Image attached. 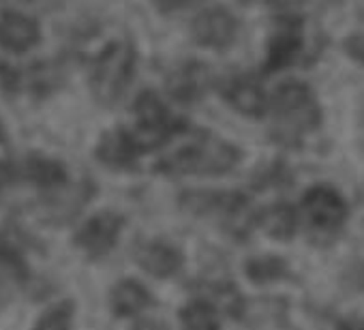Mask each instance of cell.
<instances>
[{
  "label": "cell",
  "mask_w": 364,
  "mask_h": 330,
  "mask_svg": "<svg viewBox=\"0 0 364 330\" xmlns=\"http://www.w3.org/2000/svg\"><path fill=\"white\" fill-rule=\"evenodd\" d=\"M238 161H240V150L236 146L210 133H202L191 144L163 156L154 165V170L173 176H185V174L217 176L230 172Z\"/></svg>",
  "instance_id": "6da1fadb"
},
{
  "label": "cell",
  "mask_w": 364,
  "mask_h": 330,
  "mask_svg": "<svg viewBox=\"0 0 364 330\" xmlns=\"http://www.w3.org/2000/svg\"><path fill=\"white\" fill-rule=\"evenodd\" d=\"M272 116L281 137H300L321 122L319 105L302 82H285L272 97Z\"/></svg>",
  "instance_id": "7a4b0ae2"
},
{
  "label": "cell",
  "mask_w": 364,
  "mask_h": 330,
  "mask_svg": "<svg viewBox=\"0 0 364 330\" xmlns=\"http://www.w3.org/2000/svg\"><path fill=\"white\" fill-rule=\"evenodd\" d=\"M133 112H135V129L127 131V135L137 154L148 152L161 146L171 135L185 131V122L171 118L163 101L152 90H144L135 99Z\"/></svg>",
  "instance_id": "3957f363"
},
{
  "label": "cell",
  "mask_w": 364,
  "mask_h": 330,
  "mask_svg": "<svg viewBox=\"0 0 364 330\" xmlns=\"http://www.w3.org/2000/svg\"><path fill=\"white\" fill-rule=\"evenodd\" d=\"M135 69V52L129 43H112L92 65L90 86L101 103H114L127 90Z\"/></svg>",
  "instance_id": "277c9868"
},
{
  "label": "cell",
  "mask_w": 364,
  "mask_h": 330,
  "mask_svg": "<svg viewBox=\"0 0 364 330\" xmlns=\"http://www.w3.org/2000/svg\"><path fill=\"white\" fill-rule=\"evenodd\" d=\"M300 211H302L304 225L317 238L334 236L347 219V206L343 196L326 185L311 187L302 196Z\"/></svg>",
  "instance_id": "5b68a950"
},
{
  "label": "cell",
  "mask_w": 364,
  "mask_h": 330,
  "mask_svg": "<svg viewBox=\"0 0 364 330\" xmlns=\"http://www.w3.org/2000/svg\"><path fill=\"white\" fill-rule=\"evenodd\" d=\"M124 228V219L118 213L103 211L90 217L75 234V245L90 257H103L107 255Z\"/></svg>",
  "instance_id": "8992f818"
},
{
  "label": "cell",
  "mask_w": 364,
  "mask_h": 330,
  "mask_svg": "<svg viewBox=\"0 0 364 330\" xmlns=\"http://www.w3.org/2000/svg\"><path fill=\"white\" fill-rule=\"evenodd\" d=\"M131 255L135 264L152 277L165 279L182 268V253L163 240H139L133 245Z\"/></svg>",
  "instance_id": "52a82bcc"
},
{
  "label": "cell",
  "mask_w": 364,
  "mask_h": 330,
  "mask_svg": "<svg viewBox=\"0 0 364 330\" xmlns=\"http://www.w3.org/2000/svg\"><path fill=\"white\" fill-rule=\"evenodd\" d=\"M236 33H238L236 18L221 7L206 9L193 22V37L198 39V43L206 48H225L236 39Z\"/></svg>",
  "instance_id": "ba28073f"
},
{
  "label": "cell",
  "mask_w": 364,
  "mask_h": 330,
  "mask_svg": "<svg viewBox=\"0 0 364 330\" xmlns=\"http://www.w3.org/2000/svg\"><path fill=\"white\" fill-rule=\"evenodd\" d=\"M182 206L198 215H223L228 219L238 217L247 208V200L240 193H206V191H193L182 196Z\"/></svg>",
  "instance_id": "9c48e42d"
},
{
  "label": "cell",
  "mask_w": 364,
  "mask_h": 330,
  "mask_svg": "<svg viewBox=\"0 0 364 330\" xmlns=\"http://www.w3.org/2000/svg\"><path fill=\"white\" fill-rule=\"evenodd\" d=\"M39 41V26L35 20L7 11L0 16V46L11 52H26Z\"/></svg>",
  "instance_id": "30bf717a"
},
{
  "label": "cell",
  "mask_w": 364,
  "mask_h": 330,
  "mask_svg": "<svg viewBox=\"0 0 364 330\" xmlns=\"http://www.w3.org/2000/svg\"><path fill=\"white\" fill-rule=\"evenodd\" d=\"M208 84H210V69L198 63H189L185 67H180L176 73H171L167 82L169 92L180 101L198 99L206 90Z\"/></svg>",
  "instance_id": "8fae6325"
},
{
  "label": "cell",
  "mask_w": 364,
  "mask_h": 330,
  "mask_svg": "<svg viewBox=\"0 0 364 330\" xmlns=\"http://www.w3.org/2000/svg\"><path fill=\"white\" fill-rule=\"evenodd\" d=\"M150 302H152L150 292L146 289L144 283H139V281H135V279L118 281V283L112 287V294H109L112 311H114L118 317L137 315V313H139L141 309H146Z\"/></svg>",
  "instance_id": "7c38bea8"
},
{
  "label": "cell",
  "mask_w": 364,
  "mask_h": 330,
  "mask_svg": "<svg viewBox=\"0 0 364 330\" xmlns=\"http://www.w3.org/2000/svg\"><path fill=\"white\" fill-rule=\"evenodd\" d=\"M225 99L247 116H262L268 107V99L262 86L253 78H238L225 88Z\"/></svg>",
  "instance_id": "4fadbf2b"
},
{
  "label": "cell",
  "mask_w": 364,
  "mask_h": 330,
  "mask_svg": "<svg viewBox=\"0 0 364 330\" xmlns=\"http://www.w3.org/2000/svg\"><path fill=\"white\" fill-rule=\"evenodd\" d=\"M257 223L262 225V230L268 236H272L277 240H289L296 234L298 215L289 204H274L259 213Z\"/></svg>",
  "instance_id": "5bb4252c"
},
{
  "label": "cell",
  "mask_w": 364,
  "mask_h": 330,
  "mask_svg": "<svg viewBox=\"0 0 364 330\" xmlns=\"http://www.w3.org/2000/svg\"><path fill=\"white\" fill-rule=\"evenodd\" d=\"M182 330H221L219 311L213 302L198 298L180 309Z\"/></svg>",
  "instance_id": "9a60e30c"
},
{
  "label": "cell",
  "mask_w": 364,
  "mask_h": 330,
  "mask_svg": "<svg viewBox=\"0 0 364 330\" xmlns=\"http://www.w3.org/2000/svg\"><path fill=\"white\" fill-rule=\"evenodd\" d=\"M24 174L31 183L39 187H60L67 183V170L63 168V163L39 156V154H33L26 159Z\"/></svg>",
  "instance_id": "2e32d148"
},
{
  "label": "cell",
  "mask_w": 364,
  "mask_h": 330,
  "mask_svg": "<svg viewBox=\"0 0 364 330\" xmlns=\"http://www.w3.org/2000/svg\"><path fill=\"white\" fill-rule=\"evenodd\" d=\"M135 148L127 135V131H114V133H107L99 148H97V156L107 163V165H116V168H122V165H129L135 156Z\"/></svg>",
  "instance_id": "e0dca14e"
},
{
  "label": "cell",
  "mask_w": 364,
  "mask_h": 330,
  "mask_svg": "<svg viewBox=\"0 0 364 330\" xmlns=\"http://www.w3.org/2000/svg\"><path fill=\"white\" fill-rule=\"evenodd\" d=\"M247 277L253 283H272V281H281L287 277L289 268L287 262L277 257V255H259L247 262L245 266Z\"/></svg>",
  "instance_id": "ac0fdd59"
},
{
  "label": "cell",
  "mask_w": 364,
  "mask_h": 330,
  "mask_svg": "<svg viewBox=\"0 0 364 330\" xmlns=\"http://www.w3.org/2000/svg\"><path fill=\"white\" fill-rule=\"evenodd\" d=\"M300 52V37L285 31V33H279L272 43H270V52H268V63H266V71H277V69H283L287 67L296 54Z\"/></svg>",
  "instance_id": "d6986e66"
},
{
  "label": "cell",
  "mask_w": 364,
  "mask_h": 330,
  "mask_svg": "<svg viewBox=\"0 0 364 330\" xmlns=\"http://www.w3.org/2000/svg\"><path fill=\"white\" fill-rule=\"evenodd\" d=\"M75 304L73 300H60L41 313L33 330H71Z\"/></svg>",
  "instance_id": "ffe728a7"
},
{
  "label": "cell",
  "mask_w": 364,
  "mask_h": 330,
  "mask_svg": "<svg viewBox=\"0 0 364 330\" xmlns=\"http://www.w3.org/2000/svg\"><path fill=\"white\" fill-rule=\"evenodd\" d=\"M0 268L7 270L9 275H14L18 281L28 279V266H26L22 253L5 236H0Z\"/></svg>",
  "instance_id": "44dd1931"
},
{
  "label": "cell",
  "mask_w": 364,
  "mask_h": 330,
  "mask_svg": "<svg viewBox=\"0 0 364 330\" xmlns=\"http://www.w3.org/2000/svg\"><path fill=\"white\" fill-rule=\"evenodd\" d=\"M131 330H169V326L159 319H139L133 324Z\"/></svg>",
  "instance_id": "7402d4cb"
},
{
  "label": "cell",
  "mask_w": 364,
  "mask_h": 330,
  "mask_svg": "<svg viewBox=\"0 0 364 330\" xmlns=\"http://www.w3.org/2000/svg\"><path fill=\"white\" fill-rule=\"evenodd\" d=\"M11 179H14V170L9 168L7 163H3V161H0V193L5 191V187H7V185L11 183Z\"/></svg>",
  "instance_id": "603a6c76"
},
{
  "label": "cell",
  "mask_w": 364,
  "mask_h": 330,
  "mask_svg": "<svg viewBox=\"0 0 364 330\" xmlns=\"http://www.w3.org/2000/svg\"><path fill=\"white\" fill-rule=\"evenodd\" d=\"M154 3H156L161 9L169 11V9H178V7H185V5H189V3H196V0H154Z\"/></svg>",
  "instance_id": "cb8c5ba5"
},
{
  "label": "cell",
  "mask_w": 364,
  "mask_h": 330,
  "mask_svg": "<svg viewBox=\"0 0 364 330\" xmlns=\"http://www.w3.org/2000/svg\"><path fill=\"white\" fill-rule=\"evenodd\" d=\"M349 330H364V319H360V321H355Z\"/></svg>",
  "instance_id": "d4e9b609"
}]
</instances>
